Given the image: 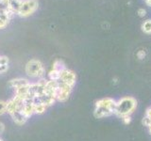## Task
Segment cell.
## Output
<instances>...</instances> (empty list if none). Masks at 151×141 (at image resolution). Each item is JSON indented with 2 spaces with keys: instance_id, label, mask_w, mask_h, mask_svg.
I'll return each instance as SVG.
<instances>
[{
  "instance_id": "16",
  "label": "cell",
  "mask_w": 151,
  "mask_h": 141,
  "mask_svg": "<svg viewBox=\"0 0 151 141\" xmlns=\"http://www.w3.org/2000/svg\"><path fill=\"white\" fill-rule=\"evenodd\" d=\"M142 30H143L144 33L145 34H151V19H148V20L145 21L143 24H142Z\"/></svg>"
},
{
  "instance_id": "24",
  "label": "cell",
  "mask_w": 151,
  "mask_h": 141,
  "mask_svg": "<svg viewBox=\"0 0 151 141\" xmlns=\"http://www.w3.org/2000/svg\"><path fill=\"white\" fill-rule=\"evenodd\" d=\"M4 131H5V125L2 122H0V134H2Z\"/></svg>"
},
{
  "instance_id": "5",
  "label": "cell",
  "mask_w": 151,
  "mask_h": 141,
  "mask_svg": "<svg viewBox=\"0 0 151 141\" xmlns=\"http://www.w3.org/2000/svg\"><path fill=\"white\" fill-rule=\"evenodd\" d=\"M72 89H73V88L70 87L69 85L59 81L58 90H57V95H56L57 101H60V102L67 101L71 92H72Z\"/></svg>"
},
{
  "instance_id": "22",
  "label": "cell",
  "mask_w": 151,
  "mask_h": 141,
  "mask_svg": "<svg viewBox=\"0 0 151 141\" xmlns=\"http://www.w3.org/2000/svg\"><path fill=\"white\" fill-rule=\"evenodd\" d=\"M137 14H138V16L141 17V18H144L145 15H146V11L143 8H140L138 11H137Z\"/></svg>"
},
{
  "instance_id": "1",
  "label": "cell",
  "mask_w": 151,
  "mask_h": 141,
  "mask_svg": "<svg viewBox=\"0 0 151 141\" xmlns=\"http://www.w3.org/2000/svg\"><path fill=\"white\" fill-rule=\"evenodd\" d=\"M137 107V101L133 97H123L116 102V108L114 114L118 117L131 115Z\"/></svg>"
},
{
  "instance_id": "8",
  "label": "cell",
  "mask_w": 151,
  "mask_h": 141,
  "mask_svg": "<svg viewBox=\"0 0 151 141\" xmlns=\"http://www.w3.org/2000/svg\"><path fill=\"white\" fill-rule=\"evenodd\" d=\"M96 106H103V107H108L113 111V113L115 112V108H116V101L114 99L110 98V97H106V98H102L100 100H98L96 102Z\"/></svg>"
},
{
  "instance_id": "6",
  "label": "cell",
  "mask_w": 151,
  "mask_h": 141,
  "mask_svg": "<svg viewBox=\"0 0 151 141\" xmlns=\"http://www.w3.org/2000/svg\"><path fill=\"white\" fill-rule=\"evenodd\" d=\"M23 105L24 101L21 100L20 98L14 96L7 102V113H9V115H12L13 113L20 111L23 107Z\"/></svg>"
},
{
  "instance_id": "13",
  "label": "cell",
  "mask_w": 151,
  "mask_h": 141,
  "mask_svg": "<svg viewBox=\"0 0 151 141\" xmlns=\"http://www.w3.org/2000/svg\"><path fill=\"white\" fill-rule=\"evenodd\" d=\"M9 69V58L5 56H0V73H6Z\"/></svg>"
},
{
  "instance_id": "11",
  "label": "cell",
  "mask_w": 151,
  "mask_h": 141,
  "mask_svg": "<svg viewBox=\"0 0 151 141\" xmlns=\"http://www.w3.org/2000/svg\"><path fill=\"white\" fill-rule=\"evenodd\" d=\"M12 119L13 120V121L15 122L17 125H23L25 124L27 120V118L23 114V113L20 111H17L15 113H13L12 115H11Z\"/></svg>"
},
{
  "instance_id": "26",
  "label": "cell",
  "mask_w": 151,
  "mask_h": 141,
  "mask_svg": "<svg viewBox=\"0 0 151 141\" xmlns=\"http://www.w3.org/2000/svg\"><path fill=\"white\" fill-rule=\"evenodd\" d=\"M0 141H2V140H1V139H0Z\"/></svg>"
},
{
  "instance_id": "14",
  "label": "cell",
  "mask_w": 151,
  "mask_h": 141,
  "mask_svg": "<svg viewBox=\"0 0 151 141\" xmlns=\"http://www.w3.org/2000/svg\"><path fill=\"white\" fill-rule=\"evenodd\" d=\"M60 73L59 70L51 69L48 72V80H52V81H60Z\"/></svg>"
},
{
  "instance_id": "4",
  "label": "cell",
  "mask_w": 151,
  "mask_h": 141,
  "mask_svg": "<svg viewBox=\"0 0 151 141\" xmlns=\"http://www.w3.org/2000/svg\"><path fill=\"white\" fill-rule=\"evenodd\" d=\"M13 15L7 0H0V29L5 28Z\"/></svg>"
},
{
  "instance_id": "21",
  "label": "cell",
  "mask_w": 151,
  "mask_h": 141,
  "mask_svg": "<svg viewBox=\"0 0 151 141\" xmlns=\"http://www.w3.org/2000/svg\"><path fill=\"white\" fill-rule=\"evenodd\" d=\"M145 50H139L138 52H137V58H138L140 60H142V59H144L145 58Z\"/></svg>"
},
{
  "instance_id": "12",
  "label": "cell",
  "mask_w": 151,
  "mask_h": 141,
  "mask_svg": "<svg viewBox=\"0 0 151 141\" xmlns=\"http://www.w3.org/2000/svg\"><path fill=\"white\" fill-rule=\"evenodd\" d=\"M23 0H7L8 2V5L9 9H11V11H12V13H16L17 14V11L19 8H20V5L22 3Z\"/></svg>"
},
{
  "instance_id": "20",
  "label": "cell",
  "mask_w": 151,
  "mask_h": 141,
  "mask_svg": "<svg viewBox=\"0 0 151 141\" xmlns=\"http://www.w3.org/2000/svg\"><path fill=\"white\" fill-rule=\"evenodd\" d=\"M143 124L145 125V126H146V127H149L151 126V119H149L148 117H146V116H145L144 117V119H143Z\"/></svg>"
},
{
  "instance_id": "10",
  "label": "cell",
  "mask_w": 151,
  "mask_h": 141,
  "mask_svg": "<svg viewBox=\"0 0 151 141\" xmlns=\"http://www.w3.org/2000/svg\"><path fill=\"white\" fill-rule=\"evenodd\" d=\"M30 84V82L28 81L27 79L25 78H14L12 79L11 81L9 82V86L14 88V89H17L19 88H22V87H26L28 86Z\"/></svg>"
},
{
  "instance_id": "9",
  "label": "cell",
  "mask_w": 151,
  "mask_h": 141,
  "mask_svg": "<svg viewBox=\"0 0 151 141\" xmlns=\"http://www.w3.org/2000/svg\"><path fill=\"white\" fill-rule=\"evenodd\" d=\"M112 114H114L113 111L108 107H103V106L94 107L93 115L96 118H97V119H102V118H105V117H110Z\"/></svg>"
},
{
  "instance_id": "18",
  "label": "cell",
  "mask_w": 151,
  "mask_h": 141,
  "mask_svg": "<svg viewBox=\"0 0 151 141\" xmlns=\"http://www.w3.org/2000/svg\"><path fill=\"white\" fill-rule=\"evenodd\" d=\"M7 113V102L0 101V116Z\"/></svg>"
},
{
  "instance_id": "15",
  "label": "cell",
  "mask_w": 151,
  "mask_h": 141,
  "mask_svg": "<svg viewBox=\"0 0 151 141\" xmlns=\"http://www.w3.org/2000/svg\"><path fill=\"white\" fill-rule=\"evenodd\" d=\"M51 69L57 70H59V72H63L64 69H66V67H65L64 62L61 59H56L54 61V63L52 64V68Z\"/></svg>"
},
{
  "instance_id": "2",
  "label": "cell",
  "mask_w": 151,
  "mask_h": 141,
  "mask_svg": "<svg viewBox=\"0 0 151 141\" xmlns=\"http://www.w3.org/2000/svg\"><path fill=\"white\" fill-rule=\"evenodd\" d=\"M44 65L38 59H30L26 64V73L32 78H42L45 75Z\"/></svg>"
},
{
  "instance_id": "25",
  "label": "cell",
  "mask_w": 151,
  "mask_h": 141,
  "mask_svg": "<svg viewBox=\"0 0 151 141\" xmlns=\"http://www.w3.org/2000/svg\"><path fill=\"white\" fill-rule=\"evenodd\" d=\"M145 2L146 3V5L149 7H151V0H145Z\"/></svg>"
},
{
  "instance_id": "7",
  "label": "cell",
  "mask_w": 151,
  "mask_h": 141,
  "mask_svg": "<svg viewBox=\"0 0 151 141\" xmlns=\"http://www.w3.org/2000/svg\"><path fill=\"white\" fill-rule=\"evenodd\" d=\"M76 79H77V76H76V73L71 70L69 69H64L63 72L60 73V81L63 82L64 84L69 85L70 87L74 88V86L76 85Z\"/></svg>"
},
{
  "instance_id": "3",
  "label": "cell",
  "mask_w": 151,
  "mask_h": 141,
  "mask_svg": "<svg viewBox=\"0 0 151 141\" xmlns=\"http://www.w3.org/2000/svg\"><path fill=\"white\" fill-rule=\"evenodd\" d=\"M39 3L37 0H23L17 14L21 17H28L37 11Z\"/></svg>"
},
{
  "instance_id": "19",
  "label": "cell",
  "mask_w": 151,
  "mask_h": 141,
  "mask_svg": "<svg viewBox=\"0 0 151 141\" xmlns=\"http://www.w3.org/2000/svg\"><path fill=\"white\" fill-rule=\"evenodd\" d=\"M121 120L124 124H129L131 121V117H130V115L123 116V117H121Z\"/></svg>"
},
{
  "instance_id": "17",
  "label": "cell",
  "mask_w": 151,
  "mask_h": 141,
  "mask_svg": "<svg viewBox=\"0 0 151 141\" xmlns=\"http://www.w3.org/2000/svg\"><path fill=\"white\" fill-rule=\"evenodd\" d=\"M47 109V106L44 103H34V113L35 114H42Z\"/></svg>"
},
{
  "instance_id": "23",
  "label": "cell",
  "mask_w": 151,
  "mask_h": 141,
  "mask_svg": "<svg viewBox=\"0 0 151 141\" xmlns=\"http://www.w3.org/2000/svg\"><path fill=\"white\" fill-rule=\"evenodd\" d=\"M145 116L146 117H148L149 119H151V107H149L147 110H146V112H145Z\"/></svg>"
}]
</instances>
